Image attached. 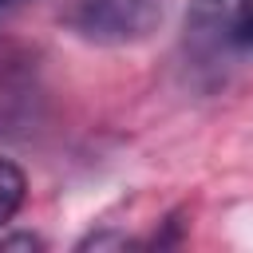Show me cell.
Masks as SVG:
<instances>
[{"mask_svg":"<svg viewBox=\"0 0 253 253\" xmlns=\"http://www.w3.org/2000/svg\"><path fill=\"white\" fill-rule=\"evenodd\" d=\"M12 4H20V0H0V12H4V8H12Z\"/></svg>","mask_w":253,"mask_h":253,"instance_id":"cell-5","label":"cell"},{"mask_svg":"<svg viewBox=\"0 0 253 253\" xmlns=\"http://www.w3.org/2000/svg\"><path fill=\"white\" fill-rule=\"evenodd\" d=\"M237 51H253V8L245 12V20L237 28Z\"/></svg>","mask_w":253,"mask_h":253,"instance_id":"cell-4","label":"cell"},{"mask_svg":"<svg viewBox=\"0 0 253 253\" xmlns=\"http://www.w3.org/2000/svg\"><path fill=\"white\" fill-rule=\"evenodd\" d=\"M170 0H71L67 28L91 43H138L166 20Z\"/></svg>","mask_w":253,"mask_h":253,"instance_id":"cell-1","label":"cell"},{"mask_svg":"<svg viewBox=\"0 0 253 253\" xmlns=\"http://www.w3.org/2000/svg\"><path fill=\"white\" fill-rule=\"evenodd\" d=\"M24 190H28L24 170L12 166L8 158H0V225H8V221L20 213V206H24Z\"/></svg>","mask_w":253,"mask_h":253,"instance_id":"cell-3","label":"cell"},{"mask_svg":"<svg viewBox=\"0 0 253 253\" xmlns=\"http://www.w3.org/2000/svg\"><path fill=\"white\" fill-rule=\"evenodd\" d=\"M253 0H190L186 12V36L202 55H225L237 51V28Z\"/></svg>","mask_w":253,"mask_h":253,"instance_id":"cell-2","label":"cell"}]
</instances>
